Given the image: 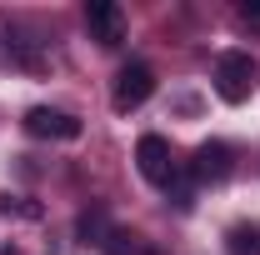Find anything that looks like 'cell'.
Returning <instances> with one entry per match:
<instances>
[{"instance_id": "8992f818", "label": "cell", "mask_w": 260, "mask_h": 255, "mask_svg": "<svg viewBox=\"0 0 260 255\" xmlns=\"http://www.w3.org/2000/svg\"><path fill=\"white\" fill-rule=\"evenodd\" d=\"M225 175H230V145H225V140H205V145L195 150V180L220 185Z\"/></svg>"}, {"instance_id": "5b68a950", "label": "cell", "mask_w": 260, "mask_h": 255, "mask_svg": "<svg viewBox=\"0 0 260 255\" xmlns=\"http://www.w3.org/2000/svg\"><path fill=\"white\" fill-rule=\"evenodd\" d=\"M25 130L40 135V140H75L80 120L65 115V110H50V105H35V110H25Z\"/></svg>"}, {"instance_id": "3957f363", "label": "cell", "mask_w": 260, "mask_h": 255, "mask_svg": "<svg viewBox=\"0 0 260 255\" xmlns=\"http://www.w3.org/2000/svg\"><path fill=\"white\" fill-rule=\"evenodd\" d=\"M135 160H140V175L150 180V185H175V160H170V145H165V135H140V145H135Z\"/></svg>"}, {"instance_id": "ba28073f", "label": "cell", "mask_w": 260, "mask_h": 255, "mask_svg": "<svg viewBox=\"0 0 260 255\" xmlns=\"http://www.w3.org/2000/svg\"><path fill=\"white\" fill-rule=\"evenodd\" d=\"M100 250H105V255H145V250H150V245H145L140 235H125V230H110Z\"/></svg>"}, {"instance_id": "7c38bea8", "label": "cell", "mask_w": 260, "mask_h": 255, "mask_svg": "<svg viewBox=\"0 0 260 255\" xmlns=\"http://www.w3.org/2000/svg\"><path fill=\"white\" fill-rule=\"evenodd\" d=\"M145 255H155V250H145Z\"/></svg>"}, {"instance_id": "30bf717a", "label": "cell", "mask_w": 260, "mask_h": 255, "mask_svg": "<svg viewBox=\"0 0 260 255\" xmlns=\"http://www.w3.org/2000/svg\"><path fill=\"white\" fill-rule=\"evenodd\" d=\"M240 20L245 25H260V0H240Z\"/></svg>"}, {"instance_id": "6da1fadb", "label": "cell", "mask_w": 260, "mask_h": 255, "mask_svg": "<svg viewBox=\"0 0 260 255\" xmlns=\"http://www.w3.org/2000/svg\"><path fill=\"white\" fill-rule=\"evenodd\" d=\"M215 90H220V100H230V105L250 100V90H255V60H250L245 50H225V55L215 60Z\"/></svg>"}, {"instance_id": "8fae6325", "label": "cell", "mask_w": 260, "mask_h": 255, "mask_svg": "<svg viewBox=\"0 0 260 255\" xmlns=\"http://www.w3.org/2000/svg\"><path fill=\"white\" fill-rule=\"evenodd\" d=\"M0 255H20V250H15V245H10V250H0Z\"/></svg>"}, {"instance_id": "52a82bcc", "label": "cell", "mask_w": 260, "mask_h": 255, "mask_svg": "<svg viewBox=\"0 0 260 255\" xmlns=\"http://www.w3.org/2000/svg\"><path fill=\"white\" fill-rule=\"evenodd\" d=\"M230 255H260V230L255 225H230Z\"/></svg>"}, {"instance_id": "277c9868", "label": "cell", "mask_w": 260, "mask_h": 255, "mask_svg": "<svg viewBox=\"0 0 260 255\" xmlns=\"http://www.w3.org/2000/svg\"><path fill=\"white\" fill-rule=\"evenodd\" d=\"M85 25H90V35H95L105 50H115L125 40V10L115 0H90L85 5Z\"/></svg>"}, {"instance_id": "7a4b0ae2", "label": "cell", "mask_w": 260, "mask_h": 255, "mask_svg": "<svg viewBox=\"0 0 260 255\" xmlns=\"http://www.w3.org/2000/svg\"><path fill=\"white\" fill-rule=\"evenodd\" d=\"M150 95H155V70H150V65L135 60V65H125V70L115 75V90H110V100H115V110H120V115H125V110H140Z\"/></svg>"}, {"instance_id": "9c48e42d", "label": "cell", "mask_w": 260, "mask_h": 255, "mask_svg": "<svg viewBox=\"0 0 260 255\" xmlns=\"http://www.w3.org/2000/svg\"><path fill=\"white\" fill-rule=\"evenodd\" d=\"M75 230H80V240H85V245H105V235H110V230H105V215H100V210H85Z\"/></svg>"}]
</instances>
